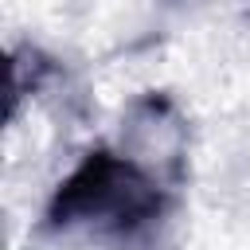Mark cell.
<instances>
[{
  "instance_id": "1",
  "label": "cell",
  "mask_w": 250,
  "mask_h": 250,
  "mask_svg": "<svg viewBox=\"0 0 250 250\" xmlns=\"http://www.w3.org/2000/svg\"><path fill=\"white\" fill-rule=\"evenodd\" d=\"M168 184L113 148H90L51 191L43 227L55 234L98 230L109 238H141L168 211Z\"/></svg>"
},
{
  "instance_id": "2",
  "label": "cell",
  "mask_w": 250,
  "mask_h": 250,
  "mask_svg": "<svg viewBox=\"0 0 250 250\" xmlns=\"http://www.w3.org/2000/svg\"><path fill=\"white\" fill-rule=\"evenodd\" d=\"M125 156H133L141 168H148L156 180L176 188L184 180L188 164V121L180 117L176 102L160 90H148L129 102L125 109Z\"/></svg>"
},
{
  "instance_id": "3",
  "label": "cell",
  "mask_w": 250,
  "mask_h": 250,
  "mask_svg": "<svg viewBox=\"0 0 250 250\" xmlns=\"http://www.w3.org/2000/svg\"><path fill=\"white\" fill-rule=\"evenodd\" d=\"M55 74H59L55 70V59H47L35 47H16V55H12V117H16L20 102L27 94H35L43 82H51Z\"/></svg>"
}]
</instances>
